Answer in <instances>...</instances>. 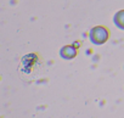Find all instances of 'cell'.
<instances>
[{"label": "cell", "instance_id": "2", "mask_svg": "<svg viewBox=\"0 0 124 118\" xmlns=\"http://www.w3.org/2000/svg\"><path fill=\"white\" fill-rule=\"evenodd\" d=\"M114 23H116L120 29H124V10L119 11V12L114 16Z\"/></svg>", "mask_w": 124, "mask_h": 118}, {"label": "cell", "instance_id": "3", "mask_svg": "<svg viewBox=\"0 0 124 118\" xmlns=\"http://www.w3.org/2000/svg\"><path fill=\"white\" fill-rule=\"evenodd\" d=\"M71 50H73V47H72V46L63 47V50L61 51L62 57H65V58H71V57H73V56L77 54V51H72V52H71Z\"/></svg>", "mask_w": 124, "mask_h": 118}, {"label": "cell", "instance_id": "1", "mask_svg": "<svg viewBox=\"0 0 124 118\" xmlns=\"http://www.w3.org/2000/svg\"><path fill=\"white\" fill-rule=\"evenodd\" d=\"M107 38H108V32L103 27H96L90 33V39L95 44H102L107 40Z\"/></svg>", "mask_w": 124, "mask_h": 118}]
</instances>
